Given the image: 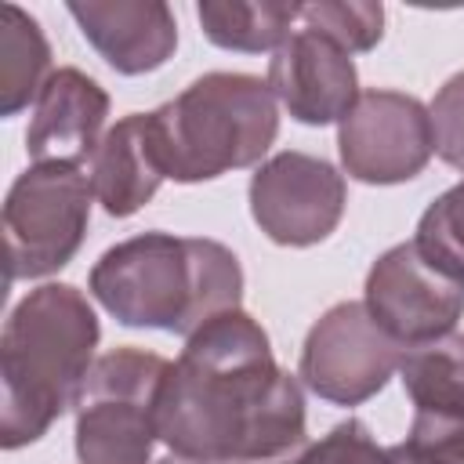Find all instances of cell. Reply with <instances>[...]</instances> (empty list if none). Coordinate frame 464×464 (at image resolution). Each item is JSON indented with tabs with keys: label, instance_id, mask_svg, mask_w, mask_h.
Returning <instances> with one entry per match:
<instances>
[{
	"label": "cell",
	"instance_id": "6da1fadb",
	"mask_svg": "<svg viewBox=\"0 0 464 464\" xmlns=\"http://www.w3.org/2000/svg\"><path fill=\"white\" fill-rule=\"evenodd\" d=\"M156 435L203 464H265L308 442L301 384L254 315L232 308L185 337L160 388Z\"/></svg>",
	"mask_w": 464,
	"mask_h": 464
},
{
	"label": "cell",
	"instance_id": "7a4b0ae2",
	"mask_svg": "<svg viewBox=\"0 0 464 464\" xmlns=\"http://www.w3.org/2000/svg\"><path fill=\"white\" fill-rule=\"evenodd\" d=\"M87 290L120 326L192 337L239 308L243 265L218 239L152 228L109 246L91 265Z\"/></svg>",
	"mask_w": 464,
	"mask_h": 464
},
{
	"label": "cell",
	"instance_id": "3957f363",
	"mask_svg": "<svg viewBox=\"0 0 464 464\" xmlns=\"http://www.w3.org/2000/svg\"><path fill=\"white\" fill-rule=\"evenodd\" d=\"M102 326L83 290L44 283L7 315L0 334V446L22 450L51 431L94 366Z\"/></svg>",
	"mask_w": 464,
	"mask_h": 464
},
{
	"label": "cell",
	"instance_id": "277c9868",
	"mask_svg": "<svg viewBox=\"0 0 464 464\" xmlns=\"http://www.w3.org/2000/svg\"><path fill=\"white\" fill-rule=\"evenodd\" d=\"M276 134V94L268 80L250 72H207L149 112L156 163L163 178L181 185L261 167Z\"/></svg>",
	"mask_w": 464,
	"mask_h": 464
},
{
	"label": "cell",
	"instance_id": "5b68a950",
	"mask_svg": "<svg viewBox=\"0 0 464 464\" xmlns=\"http://www.w3.org/2000/svg\"><path fill=\"white\" fill-rule=\"evenodd\" d=\"M170 362L156 352L123 344L94 359L76 395L80 464H149L156 446V406Z\"/></svg>",
	"mask_w": 464,
	"mask_h": 464
},
{
	"label": "cell",
	"instance_id": "8992f818",
	"mask_svg": "<svg viewBox=\"0 0 464 464\" xmlns=\"http://www.w3.org/2000/svg\"><path fill=\"white\" fill-rule=\"evenodd\" d=\"M91 199L94 185L91 174H83V167H25L11 181L4 199L7 283L54 276L76 257L91 225Z\"/></svg>",
	"mask_w": 464,
	"mask_h": 464
},
{
	"label": "cell",
	"instance_id": "52a82bcc",
	"mask_svg": "<svg viewBox=\"0 0 464 464\" xmlns=\"http://www.w3.org/2000/svg\"><path fill=\"white\" fill-rule=\"evenodd\" d=\"M402 355L406 348L377 326L362 301H337L312 323L297 377L334 406H362L399 373Z\"/></svg>",
	"mask_w": 464,
	"mask_h": 464
},
{
	"label": "cell",
	"instance_id": "ba28073f",
	"mask_svg": "<svg viewBox=\"0 0 464 464\" xmlns=\"http://www.w3.org/2000/svg\"><path fill=\"white\" fill-rule=\"evenodd\" d=\"M337 152L348 178L362 185L413 181L435 156L431 112L420 98L373 87L337 123Z\"/></svg>",
	"mask_w": 464,
	"mask_h": 464
},
{
	"label": "cell",
	"instance_id": "9c48e42d",
	"mask_svg": "<svg viewBox=\"0 0 464 464\" xmlns=\"http://www.w3.org/2000/svg\"><path fill=\"white\" fill-rule=\"evenodd\" d=\"M250 218L279 246H315L337 232L348 203L344 174L312 152H276L250 174Z\"/></svg>",
	"mask_w": 464,
	"mask_h": 464
},
{
	"label": "cell",
	"instance_id": "30bf717a",
	"mask_svg": "<svg viewBox=\"0 0 464 464\" xmlns=\"http://www.w3.org/2000/svg\"><path fill=\"white\" fill-rule=\"evenodd\" d=\"M362 304L406 352L442 341L464 319V283L442 276L417 243L388 246L366 272Z\"/></svg>",
	"mask_w": 464,
	"mask_h": 464
},
{
	"label": "cell",
	"instance_id": "8fae6325",
	"mask_svg": "<svg viewBox=\"0 0 464 464\" xmlns=\"http://www.w3.org/2000/svg\"><path fill=\"white\" fill-rule=\"evenodd\" d=\"M399 381L413 402L406 446L431 464H464V334L410 348Z\"/></svg>",
	"mask_w": 464,
	"mask_h": 464
},
{
	"label": "cell",
	"instance_id": "7c38bea8",
	"mask_svg": "<svg viewBox=\"0 0 464 464\" xmlns=\"http://www.w3.org/2000/svg\"><path fill=\"white\" fill-rule=\"evenodd\" d=\"M265 80L276 102L304 127L341 123L359 102V72L352 54L308 25H294L286 44L268 58Z\"/></svg>",
	"mask_w": 464,
	"mask_h": 464
},
{
	"label": "cell",
	"instance_id": "4fadbf2b",
	"mask_svg": "<svg viewBox=\"0 0 464 464\" xmlns=\"http://www.w3.org/2000/svg\"><path fill=\"white\" fill-rule=\"evenodd\" d=\"M109 120V94L105 87L87 76L83 69L62 65L44 83L33 120L25 130V152L33 163H69L83 167L94 160L102 145V130Z\"/></svg>",
	"mask_w": 464,
	"mask_h": 464
},
{
	"label": "cell",
	"instance_id": "5bb4252c",
	"mask_svg": "<svg viewBox=\"0 0 464 464\" xmlns=\"http://www.w3.org/2000/svg\"><path fill=\"white\" fill-rule=\"evenodd\" d=\"M65 11L120 76H145L174 58L178 22L163 0H69Z\"/></svg>",
	"mask_w": 464,
	"mask_h": 464
},
{
	"label": "cell",
	"instance_id": "9a60e30c",
	"mask_svg": "<svg viewBox=\"0 0 464 464\" xmlns=\"http://www.w3.org/2000/svg\"><path fill=\"white\" fill-rule=\"evenodd\" d=\"M163 181L167 178L156 163L149 138V112H130L105 130L91 160V185H94V199L109 218L138 214Z\"/></svg>",
	"mask_w": 464,
	"mask_h": 464
},
{
	"label": "cell",
	"instance_id": "2e32d148",
	"mask_svg": "<svg viewBox=\"0 0 464 464\" xmlns=\"http://www.w3.org/2000/svg\"><path fill=\"white\" fill-rule=\"evenodd\" d=\"M196 18L214 47L261 54L279 51L297 25V4L283 0H199Z\"/></svg>",
	"mask_w": 464,
	"mask_h": 464
},
{
	"label": "cell",
	"instance_id": "e0dca14e",
	"mask_svg": "<svg viewBox=\"0 0 464 464\" xmlns=\"http://www.w3.org/2000/svg\"><path fill=\"white\" fill-rule=\"evenodd\" d=\"M51 80V44L33 14L0 4V116H18Z\"/></svg>",
	"mask_w": 464,
	"mask_h": 464
},
{
	"label": "cell",
	"instance_id": "ac0fdd59",
	"mask_svg": "<svg viewBox=\"0 0 464 464\" xmlns=\"http://www.w3.org/2000/svg\"><path fill=\"white\" fill-rule=\"evenodd\" d=\"M413 243L442 276L464 283V178L428 203Z\"/></svg>",
	"mask_w": 464,
	"mask_h": 464
},
{
	"label": "cell",
	"instance_id": "d6986e66",
	"mask_svg": "<svg viewBox=\"0 0 464 464\" xmlns=\"http://www.w3.org/2000/svg\"><path fill=\"white\" fill-rule=\"evenodd\" d=\"M297 25L319 29L348 54L373 51L384 36V7L370 0H315L297 4Z\"/></svg>",
	"mask_w": 464,
	"mask_h": 464
},
{
	"label": "cell",
	"instance_id": "ffe728a7",
	"mask_svg": "<svg viewBox=\"0 0 464 464\" xmlns=\"http://www.w3.org/2000/svg\"><path fill=\"white\" fill-rule=\"evenodd\" d=\"M265 464H399V460H395V446H377L370 428L348 417L334 424L326 435L308 439L286 457L265 460Z\"/></svg>",
	"mask_w": 464,
	"mask_h": 464
},
{
	"label": "cell",
	"instance_id": "44dd1931",
	"mask_svg": "<svg viewBox=\"0 0 464 464\" xmlns=\"http://www.w3.org/2000/svg\"><path fill=\"white\" fill-rule=\"evenodd\" d=\"M435 127V152L446 167L464 170V69L453 72L428 105Z\"/></svg>",
	"mask_w": 464,
	"mask_h": 464
},
{
	"label": "cell",
	"instance_id": "7402d4cb",
	"mask_svg": "<svg viewBox=\"0 0 464 464\" xmlns=\"http://www.w3.org/2000/svg\"><path fill=\"white\" fill-rule=\"evenodd\" d=\"M156 464H203V460H192V457H178V453H170V457H163V460H156Z\"/></svg>",
	"mask_w": 464,
	"mask_h": 464
}]
</instances>
